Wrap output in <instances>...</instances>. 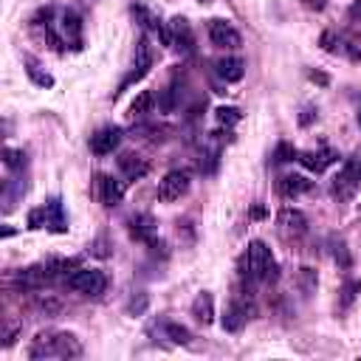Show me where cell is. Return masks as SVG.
I'll list each match as a JSON object with an SVG mask.
<instances>
[{"instance_id":"1","label":"cell","mask_w":361,"mask_h":361,"mask_svg":"<svg viewBox=\"0 0 361 361\" xmlns=\"http://www.w3.org/2000/svg\"><path fill=\"white\" fill-rule=\"evenodd\" d=\"M31 358H79L82 355V344L73 333H39L28 350Z\"/></svg>"},{"instance_id":"2","label":"cell","mask_w":361,"mask_h":361,"mask_svg":"<svg viewBox=\"0 0 361 361\" xmlns=\"http://www.w3.org/2000/svg\"><path fill=\"white\" fill-rule=\"evenodd\" d=\"M243 274H248V279H257V282H271L276 279V259H274V251L268 248L265 240H251L248 248H245V257H243Z\"/></svg>"},{"instance_id":"3","label":"cell","mask_w":361,"mask_h":361,"mask_svg":"<svg viewBox=\"0 0 361 361\" xmlns=\"http://www.w3.org/2000/svg\"><path fill=\"white\" fill-rule=\"evenodd\" d=\"M358 189H361V161L347 158L330 183V195L338 200H350V197H355Z\"/></svg>"},{"instance_id":"4","label":"cell","mask_w":361,"mask_h":361,"mask_svg":"<svg viewBox=\"0 0 361 361\" xmlns=\"http://www.w3.org/2000/svg\"><path fill=\"white\" fill-rule=\"evenodd\" d=\"M68 288L76 293H85V296H102L107 288V276L96 268H76L68 276Z\"/></svg>"},{"instance_id":"5","label":"cell","mask_w":361,"mask_h":361,"mask_svg":"<svg viewBox=\"0 0 361 361\" xmlns=\"http://www.w3.org/2000/svg\"><path fill=\"white\" fill-rule=\"evenodd\" d=\"M149 68H152V48H149V39L147 37H138V42H135V59H133V71L121 79V85H118V90H116V96L121 93V90H127L130 85H135V82H141L147 73H149Z\"/></svg>"},{"instance_id":"6","label":"cell","mask_w":361,"mask_h":361,"mask_svg":"<svg viewBox=\"0 0 361 361\" xmlns=\"http://www.w3.org/2000/svg\"><path fill=\"white\" fill-rule=\"evenodd\" d=\"M186 192H189V172L186 169H172L158 183V200H164V203L180 200Z\"/></svg>"},{"instance_id":"7","label":"cell","mask_w":361,"mask_h":361,"mask_svg":"<svg viewBox=\"0 0 361 361\" xmlns=\"http://www.w3.org/2000/svg\"><path fill=\"white\" fill-rule=\"evenodd\" d=\"M209 39H212L217 48H226V51H234V48H240V42H243L240 31H237L228 20H220V17L209 20Z\"/></svg>"},{"instance_id":"8","label":"cell","mask_w":361,"mask_h":361,"mask_svg":"<svg viewBox=\"0 0 361 361\" xmlns=\"http://www.w3.org/2000/svg\"><path fill=\"white\" fill-rule=\"evenodd\" d=\"M59 37H62V42H65V48H73V51H79L82 48V17L73 11V8H65L62 14H59Z\"/></svg>"},{"instance_id":"9","label":"cell","mask_w":361,"mask_h":361,"mask_svg":"<svg viewBox=\"0 0 361 361\" xmlns=\"http://www.w3.org/2000/svg\"><path fill=\"white\" fill-rule=\"evenodd\" d=\"M121 144V127H102L90 135V152L93 155H110Z\"/></svg>"},{"instance_id":"10","label":"cell","mask_w":361,"mask_h":361,"mask_svg":"<svg viewBox=\"0 0 361 361\" xmlns=\"http://www.w3.org/2000/svg\"><path fill=\"white\" fill-rule=\"evenodd\" d=\"M96 189H99V200H102V206H116V203H121V197H124V180H118V178H113V175H96Z\"/></svg>"},{"instance_id":"11","label":"cell","mask_w":361,"mask_h":361,"mask_svg":"<svg viewBox=\"0 0 361 361\" xmlns=\"http://www.w3.org/2000/svg\"><path fill=\"white\" fill-rule=\"evenodd\" d=\"M169 37H172V45L180 54H192L195 51V34H192V25L186 23V17H172L169 20Z\"/></svg>"},{"instance_id":"12","label":"cell","mask_w":361,"mask_h":361,"mask_svg":"<svg viewBox=\"0 0 361 361\" xmlns=\"http://www.w3.org/2000/svg\"><path fill=\"white\" fill-rule=\"evenodd\" d=\"M248 313H251V307H248L243 299H234V302L226 307V313H223V319H220V327H223L226 333H240V330L245 327V322H248Z\"/></svg>"},{"instance_id":"13","label":"cell","mask_w":361,"mask_h":361,"mask_svg":"<svg viewBox=\"0 0 361 361\" xmlns=\"http://www.w3.org/2000/svg\"><path fill=\"white\" fill-rule=\"evenodd\" d=\"M296 161H299L305 169H310V172H316V175H319V172H324L330 164H336V161H338V152H336V149H316V152H313V149H307V152H299V155H296Z\"/></svg>"},{"instance_id":"14","label":"cell","mask_w":361,"mask_h":361,"mask_svg":"<svg viewBox=\"0 0 361 361\" xmlns=\"http://www.w3.org/2000/svg\"><path fill=\"white\" fill-rule=\"evenodd\" d=\"M276 223H279V228H282L285 234H293V237H299V234L307 228V217H305V212H299V209H293V206L279 209Z\"/></svg>"},{"instance_id":"15","label":"cell","mask_w":361,"mask_h":361,"mask_svg":"<svg viewBox=\"0 0 361 361\" xmlns=\"http://www.w3.org/2000/svg\"><path fill=\"white\" fill-rule=\"evenodd\" d=\"M319 45L327 51V54H336V56H350V59H361V54L347 42V39H341L336 31H324L322 37H319Z\"/></svg>"},{"instance_id":"16","label":"cell","mask_w":361,"mask_h":361,"mask_svg":"<svg viewBox=\"0 0 361 361\" xmlns=\"http://www.w3.org/2000/svg\"><path fill=\"white\" fill-rule=\"evenodd\" d=\"M127 228H130V237L144 240V243H149V240L155 237V220H152V214H147V212L133 214V217L127 220Z\"/></svg>"},{"instance_id":"17","label":"cell","mask_w":361,"mask_h":361,"mask_svg":"<svg viewBox=\"0 0 361 361\" xmlns=\"http://www.w3.org/2000/svg\"><path fill=\"white\" fill-rule=\"evenodd\" d=\"M214 68H217V76L223 82H240L245 76V62L240 56H223L214 62Z\"/></svg>"},{"instance_id":"18","label":"cell","mask_w":361,"mask_h":361,"mask_svg":"<svg viewBox=\"0 0 361 361\" xmlns=\"http://www.w3.org/2000/svg\"><path fill=\"white\" fill-rule=\"evenodd\" d=\"M310 189V180L307 178H302V175H282L279 180H276V192L282 195V197H299V195H305Z\"/></svg>"},{"instance_id":"19","label":"cell","mask_w":361,"mask_h":361,"mask_svg":"<svg viewBox=\"0 0 361 361\" xmlns=\"http://www.w3.org/2000/svg\"><path fill=\"white\" fill-rule=\"evenodd\" d=\"M42 206H45L48 228H51V231H56V234H65V231H68V220H65V209H62V200H59V197H48Z\"/></svg>"},{"instance_id":"20","label":"cell","mask_w":361,"mask_h":361,"mask_svg":"<svg viewBox=\"0 0 361 361\" xmlns=\"http://www.w3.org/2000/svg\"><path fill=\"white\" fill-rule=\"evenodd\" d=\"M192 316H195L197 322H203V324H212V322H214V299H212V293L200 290V293L195 296V302H192Z\"/></svg>"},{"instance_id":"21","label":"cell","mask_w":361,"mask_h":361,"mask_svg":"<svg viewBox=\"0 0 361 361\" xmlns=\"http://www.w3.org/2000/svg\"><path fill=\"white\" fill-rule=\"evenodd\" d=\"M118 166H121V172H124L127 180H138V178H144L149 172V166L141 158H135V155H121L118 158Z\"/></svg>"},{"instance_id":"22","label":"cell","mask_w":361,"mask_h":361,"mask_svg":"<svg viewBox=\"0 0 361 361\" xmlns=\"http://www.w3.org/2000/svg\"><path fill=\"white\" fill-rule=\"evenodd\" d=\"M152 107H155V93H152V90H141V93L130 102V116H133V118H144L147 113H152Z\"/></svg>"},{"instance_id":"23","label":"cell","mask_w":361,"mask_h":361,"mask_svg":"<svg viewBox=\"0 0 361 361\" xmlns=\"http://www.w3.org/2000/svg\"><path fill=\"white\" fill-rule=\"evenodd\" d=\"M25 73H28V79H31L37 87H54V76L45 73V71H39V65H37L31 56H25Z\"/></svg>"},{"instance_id":"24","label":"cell","mask_w":361,"mask_h":361,"mask_svg":"<svg viewBox=\"0 0 361 361\" xmlns=\"http://www.w3.org/2000/svg\"><path fill=\"white\" fill-rule=\"evenodd\" d=\"M164 333H166V338H169L172 344H189V341H192V333H189L183 324H178V322H166V324H164Z\"/></svg>"},{"instance_id":"25","label":"cell","mask_w":361,"mask_h":361,"mask_svg":"<svg viewBox=\"0 0 361 361\" xmlns=\"http://www.w3.org/2000/svg\"><path fill=\"white\" fill-rule=\"evenodd\" d=\"M3 164L8 169H23L25 166V152L23 149H14V147H6L3 149Z\"/></svg>"},{"instance_id":"26","label":"cell","mask_w":361,"mask_h":361,"mask_svg":"<svg viewBox=\"0 0 361 361\" xmlns=\"http://www.w3.org/2000/svg\"><path fill=\"white\" fill-rule=\"evenodd\" d=\"M214 116H217V121L226 124V127H231V124H237V121L243 118V113H240L237 107H217Z\"/></svg>"},{"instance_id":"27","label":"cell","mask_w":361,"mask_h":361,"mask_svg":"<svg viewBox=\"0 0 361 361\" xmlns=\"http://www.w3.org/2000/svg\"><path fill=\"white\" fill-rule=\"evenodd\" d=\"M217 164H220V149L214 147V149H206L203 155H200V172H214L217 169Z\"/></svg>"},{"instance_id":"28","label":"cell","mask_w":361,"mask_h":361,"mask_svg":"<svg viewBox=\"0 0 361 361\" xmlns=\"http://www.w3.org/2000/svg\"><path fill=\"white\" fill-rule=\"evenodd\" d=\"M147 307H149V296H147V293H135V296L127 302V310H130L133 316H141V313H147Z\"/></svg>"},{"instance_id":"29","label":"cell","mask_w":361,"mask_h":361,"mask_svg":"<svg viewBox=\"0 0 361 361\" xmlns=\"http://www.w3.org/2000/svg\"><path fill=\"white\" fill-rule=\"evenodd\" d=\"M299 152L288 144V141H282V144H276V149H274V161H279V164H285V161H293Z\"/></svg>"},{"instance_id":"30","label":"cell","mask_w":361,"mask_h":361,"mask_svg":"<svg viewBox=\"0 0 361 361\" xmlns=\"http://www.w3.org/2000/svg\"><path fill=\"white\" fill-rule=\"evenodd\" d=\"M48 217H45V206H37L28 212V228H45Z\"/></svg>"},{"instance_id":"31","label":"cell","mask_w":361,"mask_h":361,"mask_svg":"<svg viewBox=\"0 0 361 361\" xmlns=\"http://www.w3.org/2000/svg\"><path fill=\"white\" fill-rule=\"evenodd\" d=\"M299 282L305 290H313L316 288V271L313 268H299Z\"/></svg>"},{"instance_id":"32","label":"cell","mask_w":361,"mask_h":361,"mask_svg":"<svg viewBox=\"0 0 361 361\" xmlns=\"http://www.w3.org/2000/svg\"><path fill=\"white\" fill-rule=\"evenodd\" d=\"M333 257H336L344 268H350V254H347V245H344V243H336V245H333Z\"/></svg>"},{"instance_id":"33","label":"cell","mask_w":361,"mask_h":361,"mask_svg":"<svg viewBox=\"0 0 361 361\" xmlns=\"http://www.w3.org/2000/svg\"><path fill=\"white\" fill-rule=\"evenodd\" d=\"M20 330H23L20 324H11V327H6V333H3V341H0V344H3V347H11V344L17 341V336H20Z\"/></svg>"},{"instance_id":"34","label":"cell","mask_w":361,"mask_h":361,"mask_svg":"<svg viewBox=\"0 0 361 361\" xmlns=\"http://www.w3.org/2000/svg\"><path fill=\"white\" fill-rule=\"evenodd\" d=\"M299 3H302L307 11H322V8L327 6V0H299Z\"/></svg>"},{"instance_id":"35","label":"cell","mask_w":361,"mask_h":361,"mask_svg":"<svg viewBox=\"0 0 361 361\" xmlns=\"http://www.w3.org/2000/svg\"><path fill=\"white\" fill-rule=\"evenodd\" d=\"M313 118H316V110H313V107H305V110H302V116H299V124H302V127H307Z\"/></svg>"},{"instance_id":"36","label":"cell","mask_w":361,"mask_h":361,"mask_svg":"<svg viewBox=\"0 0 361 361\" xmlns=\"http://www.w3.org/2000/svg\"><path fill=\"white\" fill-rule=\"evenodd\" d=\"M310 82H319V85H330V76L327 73H319V71H307Z\"/></svg>"},{"instance_id":"37","label":"cell","mask_w":361,"mask_h":361,"mask_svg":"<svg viewBox=\"0 0 361 361\" xmlns=\"http://www.w3.org/2000/svg\"><path fill=\"white\" fill-rule=\"evenodd\" d=\"M350 14H353L355 20H361V0H358V3H353V8H350Z\"/></svg>"},{"instance_id":"38","label":"cell","mask_w":361,"mask_h":361,"mask_svg":"<svg viewBox=\"0 0 361 361\" xmlns=\"http://www.w3.org/2000/svg\"><path fill=\"white\" fill-rule=\"evenodd\" d=\"M200 3H212V0H200Z\"/></svg>"}]
</instances>
